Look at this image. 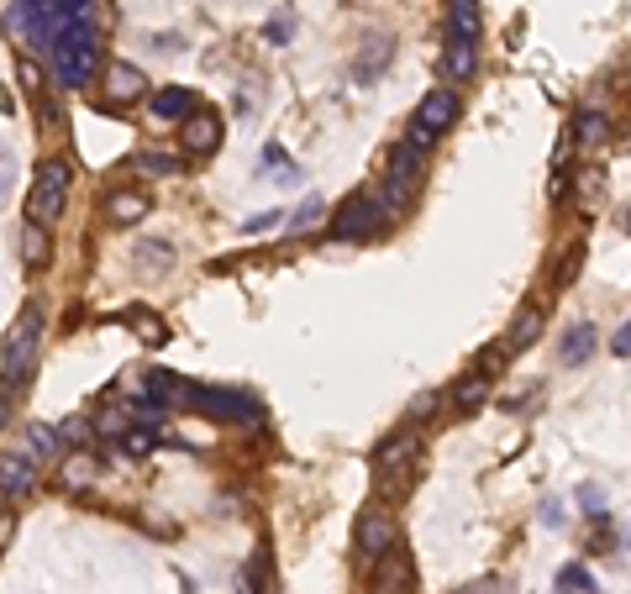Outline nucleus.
<instances>
[{
  "instance_id": "nucleus-1",
  "label": "nucleus",
  "mask_w": 631,
  "mask_h": 594,
  "mask_svg": "<svg viewBox=\"0 0 631 594\" xmlns=\"http://www.w3.org/2000/svg\"><path fill=\"white\" fill-rule=\"evenodd\" d=\"M37 342H43V316L22 311L11 321L6 342H0V395H11L16 384H27V368L37 358Z\"/></svg>"
},
{
  "instance_id": "nucleus-2",
  "label": "nucleus",
  "mask_w": 631,
  "mask_h": 594,
  "mask_svg": "<svg viewBox=\"0 0 631 594\" xmlns=\"http://www.w3.org/2000/svg\"><path fill=\"white\" fill-rule=\"evenodd\" d=\"M453 121H458V90H453V85L426 90V95H421V106L411 111V121H405V148L426 153L447 127H453Z\"/></svg>"
},
{
  "instance_id": "nucleus-3",
  "label": "nucleus",
  "mask_w": 631,
  "mask_h": 594,
  "mask_svg": "<svg viewBox=\"0 0 631 594\" xmlns=\"http://www.w3.org/2000/svg\"><path fill=\"white\" fill-rule=\"evenodd\" d=\"M64 200H69V158H43L32 179V195H27V216L53 227L64 216Z\"/></svg>"
},
{
  "instance_id": "nucleus-4",
  "label": "nucleus",
  "mask_w": 631,
  "mask_h": 594,
  "mask_svg": "<svg viewBox=\"0 0 631 594\" xmlns=\"http://www.w3.org/2000/svg\"><path fill=\"white\" fill-rule=\"evenodd\" d=\"M421 158L426 153H416V148H395V163H390V179H384V211H405L416 200V190H421Z\"/></svg>"
},
{
  "instance_id": "nucleus-5",
  "label": "nucleus",
  "mask_w": 631,
  "mask_h": 594,
  "mask_svg": "<svg viewBox=\"0 0 631 594\" xmlns=\"http://www.w3.org/2000/svg\"><path fill=\"white\" fill-rule=\"evenodd\" d=\"M353 542H358V558H384L390 547H400V521L390 516L384 505H369L358 516V531H353Z\"/></svg>"
},
{
  "instance_id": "nucleus-6",
  "label": "nucleus",
  "mask_w": 631,
  "mask_h": 594,
  "mask_svg": "<svg viewBox=\"0 0 631 594\" xmlns=\"http://www.w3.org/2000/svg\"><path fill=\"white\" fill-rule=\"evenodd\" d=\"M179 400L195 405V411H206V416H227V421H242V426H253L258 411L242 395H232V389H206V384H185L179 389Z\"/></svg>"
},
{
  "instance_id": "nucleus-7",
  "label": "nucleus",
  "mask_w": 631,
  "mask_h": 594,
  "mask_svg": "<svg viewBox=\"0 0 631 594\" xmlns=\"http://www.w3.org/2000/svg\"><path fill=\"white\" fill-rule=\"evenodd\" d=\"M416 453H421V432H416V426H405V432H395L390 442H379V453H374V479H379V489H390L395 474H405V468L416 463Z\"/></svg>"
},
{
  "instance_id": "nucleus-8",
  "label": "nucleus",
  "mask_w": 631,
  "mask_h": 594,
  "mask_svg": "<svg viewBox=\"0 0 631 594\" xmlns=\"http://www.w3.org/2000/svg\"><path fill=\"white\" fill-rule=\"evenodd\" d=\"M369 594H416V563L405 547H390L384 558H374Z\"/></svg>"
},
{
  "instance_id": "nucleus-9",
  "label": "nucleus",
  "mask_w": 631,
  "mask_h": 594,
  "mask_svg": "<svg viewBox=\"0 0 631 594\" xmlns=\"http://www.w3.org/2000/svg\"><path fill=\"white\" fill-rule=\"evenodd\" d=\"M384 216H390V211H384L374 195H353L348 206H342V216L332 221V232L337 237H374L384 227Z\"/></svg>"
},
{
  "instance_id": "nucleus-10",
  "label": "nucleus",
  "mask_w": 631,
  "mask_h": 594,
  "mask_svg": "<svg viewBox=\"0 0 631 594\" xmlns=\"http://www.w3.org/2000/svg\"><path fill=\"white\" fill-rule=\"evenodd\" d=\"M479 74V37H453L442 43V79L447 85H468Z\"/></svg>"
},
{
  "instance_id": "nucleus-11",
  "label": "nucleus",
  "mask_w": 631,
  "mask_h": 594,
  "mask_svg": "<svg viewBox=\"0 0 631 594\" xmlns=\"http://www.w3.org/2000/svg\"><path fill=\"white\" fill-rule=\"evenodd\" d=\"M179 142H185L190 158H211V153L221 148V116H216V111L185 116V132H179Z\"/></svg>"
},
{
  "instance_id": "nucleus-12",
  "label": "nucleus",
  "mask_w": 631,
  "mask_h": 594,
  "mask_svg": "<svg viewBox=\"0 0 631 594\" xmlns=\"http://www.w3.org/2000/svg\"><path fill=\"white\" fill-rule=\"evenodd\" d=\"M37 489V458L27 453H0V495L6 500H22Z\"/></svg>"
},
{
  "instance_id": "nucleus-13",
  "label": "nucleus",
  "mask_w": 631,
  "mask_h": 594,
  "mask_svg": "<svg viewBox=\"0 0 631 594\" xmlns=\"http://www.w3.org/2000/svg\"><path fill=\"white\" fill-rule=\"evenodd\" d=\"M16 248H22V263L27 269H48V258H53V237L43 221H22V232H16Z\"/></svg>"
},
{
  "instance_id": "nucleus-14",
  "label": "nucleus",
  "mask_w": 631,
  "mask_h": 594,
  "mask_svg": "<svg viewBox=\"0 0 631 594\" xmlns=\"http://www.w3.org/2000/svg\"><path fill=\"white\" fill-rule=\"evenodd\" d=\"M132 269H137V279H164L169 269H174V248L169 242H137L132 248Z\"/></svg>"
},
{
  "instance_id": "nucleus-15",
  "label": "nucleus",
  "mask_w": 631,
  "mask_h": 594,
  "mask_svg": "<svg viewBox=\"0 0 631 594\" xmlns=\"http://www.w3.org/2000/svg\"><path fill=\"white\" fill-rule=\"evenodd\" d=\"M142 90H148L142 69H132V64H111L106 69V100H111V106H132Z\"/></svg>"
},
{
  "instance_id": "nucleus-16",
  "label": "nucleus",
  "mask_w": 631,
  "mask_h": 594,
  "mask_svg": "<svg viewBox=\"0 0 631 594\" xmlns=\"http://www.w3.org/2000/svg\"><path fill=\"white\" fill-rule=\"evenodd\" d=\"M148 211H153V200L142 195V190H116L106 200V221H111V227H137Z\"/></svg>"
},
{
  "instance_id": "nucleus-17",
  "label": "nucleus",
  "mask_w": 631,
  "mask_h": 594,
  "mask_svg": "<svg viewBox=\"0 0 631 594\" xmlns=\"http://www.w3.org/2000/svg\"><path fill=\"white\" fill-rule=\"evenodd\" d=\"M22 453L37 458V463H48V458L64 453V432H53L48 421H32V426H27V437H22Z\"/></svg>"
},
{
  "instance_id": "nucleus-18",
  "label": "nucleus",
  "mask_w": 631,
  "mask_h": 594,
  "mask_svg": "<svg viewBox=\"0 0 631 594\" xmlns=\"http://www.w3.org/2000/svg\"><path fill=\"white\" fill-rule=\"evenodd\" d=\"M490 400V374H484V368H474V374H463L458 379V389H453V411H479V405Z\"/></svg>"
},
{
  "instance_id": "nucleus-19",
  "label": "nucleus",
  "mask_w": 631,
  "mask_h": 594,
  "mask_svg": "<svg viewBox=\"0 0 631 594\" xmlns=\"http://www.w3.org/2000/svg\"><path fill=\"white\" fill-rule=\"evenodd\" d=\"M58 484H64L69 495H85V489L95 484V458H90V453L64 458V463H58Z\"/></svg>"
},
{
  "instance_id": "nucleus-20",
  "label": "nucleus",
  "mask_w": 631,
  "mask_h": 594,
  "mask_svg": "<svg viewBox=\"0 0 631 594\" xmlns=\"http://www.w3.org/2000/svg\"><path fill=\"white\" fill-rule=\"evenodd\" d=\"M537 337H542V311H537V305H532V311H521V316L511 321V332H505V342H500V347H505V353H511V358H516V353H521V347H532Z\"/></svg>"
},
{
  "instance_id": "nucleus-21",
  "label": "nucleus",
  "mask_w": 631,
  "mask_h": 594,
  "mask_svg": "<svg viewBox=\"0 0 631 594\" xmlns=\"http://www.w3.org/2000/svg\"><path fill=\"white\" fill-rule=\"evenodd\" d=\"M447 32L479 37V0H447Z\"/></svg>"
},
{
  "instance_id": "nucleus-22",
  "label": "nucleus",
  "mask_w": 631,
  "mask_h": 594,
  "mask_svg": "<svg viewBox=\"0 0 631 594\" xmlns=\"http://www.w3.org/2000/svg\"><path fill=\"white\" fill-rule=\"evenodd\" d=\"M595 347H600L595 326H574V332L563 337V363H589V358H595Z\"/></svg>"
},
{
  "instance_id": "nucleus-23",
  "label": "nucleus",
  "mask_w": 631,
  "mask_h": 594,
  "mask_svg": "<svg viewBox=\"0 0 631 594\" xmlns=\"http://www.w3.org/2000/svg\"><path fill=\"white\" fill-rule=\"evenodd\" d=\"M605 127H610L605 111H579L574 116V142L579 148H595V142H605Z\"/></svg>"
},
{
  "instance_id": "nucleus-24",
  "label": "nucleus",
  "mask_w": 631,
  "mask_h": 594,
  "mask_svg": "<svg viewBox=\"0 0 631 594\" xmlns=\"http://www.w3.org/2000/svg\"><path fill=\"white\" fill-rule=\"evenodd\" d=\"M153 111L158 116H190L195 111V95L190 90H164V95H153Z\"/></svg>"
},
{
  "instance_id": "nucleus-25",
  "label": "nucleus",
  "mask_w": 631,
  "mask_h": 594,
  "mask_svg": "<svg viewBox=\"0 0 631 594\" xmlns=\"http://www.w3.org/2000/svg\"><path fill=\"white\" fill-rule=\"evenodd\" d=\"M127 321L137 326V337H142V342H153V347H164V342H169V326L158 321V316H148V311H132Z\"/></svg>"
},
{
  "instance_id": "nucleus-26",
  "label": "nucleus",
  "mask_w": 631,
  "mask_h": 594,
  "mask_svg": "<svg viewBox=\"0 0 631 594\" xmlns=\"http://www.w3.org/2000/svg\"><path fill=\"white\" fill-rule=\"evenodd\" d=\"M558 584H563L568 594H600L595 579H589V568H579V563H568V568L558 573Z\"/></svg>"
},
{
  "instance_id": "nucleus-27",
  "label": "nucleus",
  "mask_w": 631,
  "mask_h": 594,
  "mask_svg": "<svg viewBox=\"0 0 631 594\" xmlns=\"http://www.w3.org/2000/svg\"><path fill=\"white\" fill-rule=\"evenodd\" d=\"M137 163H142L148 174H179V158H174V153H158V148H148Z\"/></svg>"
},
{
  "instance_id": "nucleus-28",
  "label": "nucleus",
  "mask_w": 631,
  "mask_h": 594,
  "mask_svg": "<svg viewBox=\"0 0 631 594\" xmlns=\"http://www.w3.org/2000/svg\"><path fill=\"white\" fill-rule=\"evenodd\" d=\"M22 85H27L32 100H43V69H37L32 58H22Z\"/></svg>"
},
{
  "instance_id": "nucleus-29",
  "label": "nucleus",
  "mask_w": 631,
  "mask_h": 594,
  "mask_svg": "<svg viewBox=\"0 0 631 594\" xmlns=\"http://www.w3.org/2000/svg\"><path fill=\"white\" fill-rule=\"evenodd\" d=\"M453 594H511V584H505V579H479V584H463Z\"/></svg>"
},
{
  "instance_id": "nucleus-30",
  "label": "nucleus",
  "mask_w": 631,
  "mask_h": 594,
  "mask_svg": "<svg viewBox=\"0 0 631 594\" xmlns=\"http://www.w3.org/2000/svg\"><path fill=\"white\" fill-rule=\"evenodd\" d=\"M321 211H327V206H321V200H305V206H300V216H295V232L316 227V221H321Z\"/></svg>"
},
{
  "instance_id": "nucleus-31",
  "label": "nucleus",
  "mask_w": 631,
  "mask_h": 594,
  "mask_svg": "<svg viewBox=\"0 0 631 594\" xmlns=\"http://www.w3.org/2000/svg\"><path fill=\"white\" fill-rule=\"evenodd\" d=\"M579 500H584L589 516H605V500H600V489H595V484H584V489H579Z\"/></svg>"
},
{
  "instance_id": "nucleus-32",
  "label": "nucleus",
  "mask_w": 631,
  "mask_h": 594,
  "mask_svg": "<svg viewBox=\"0 0 631 594\" xmlns=\"http://www.w3.org/2000/svg\"><path fill=\"white\" fill-rule=\"evenodd\" d=\"M610 353H616V358H631V321L621 326L616 337H610Z\"/></svg>"
},
{
  "instance_id": "nucleus-33",
  "label": "nucleus",
  "mask_w": 631,
  "mask_h": 594,
  "mask_svg": "<svg viewBox=\"0 0 631 594\" xmlns=\"http://www.w3.org/2000/svg\"><path fill=\"white\" fill-rule=\"evenodd\" d=\"M11 531H16V516H11V510H6V505H0V547H6V542H11Z\"/></svg>"
},
{
  "instance_id": "nucleus-34",
  "label": "nucleus",
  "mask_w": 631,
  "mask_h": 594,
  "mask_svg": "<svg viewBox=\"0 0 631 594\" xmlns=\"http://www.w3.org/2000/svg\"><path fill=\"white\" fill-rule=\"evenodd\" d=\"M64 437H69V442H85V437H90V426H85V421H79V416H74V421L64 426Z\"/></svg>"
},
{
  "instance_id": "nucleus-35",
  "label": "nucleus",
  "mask_w": 631,
  "mask_h": 594,
  "mask_svg": "<svg viewBox=\"0 0 631 594\" xmlns=\"http://www.w3.org/2000/svg\"><path fill=\"white\" fill-rule=\"evenodd\" d=\"M6 190H11V158H0V206H6Z\"/></svg>"
},
{
  "instance_id": "nucleus-36",
  "label": "nucleus",
  "mask_w": 631,
  "mask_h": 594,
  "mask_svg": "<svg viewBox=\"0 0 631 594\" xmlns=\"http://www.w3.org/2000/svg\"><path fill=\"white\" fill-rule=\"evenodd\" d=\"M148 447H153V437H142V432L127 437V453H148Z\"/></svg>"
},
{
  "instance_id": "nucleus-37",
  "label": "nucleus",
  "mask_w": 631,
  "mask_h": 594,
  "mask_svg": "<svg viewBox=\"0 0 631 594\" xmlns=\"http://www.w3.org/2000/svg\"><path fill=\"white\" fill-rule=\"evenodd\" d=\"M11 421V395H0V426Z\"/></svg>"
}]
</instances>
